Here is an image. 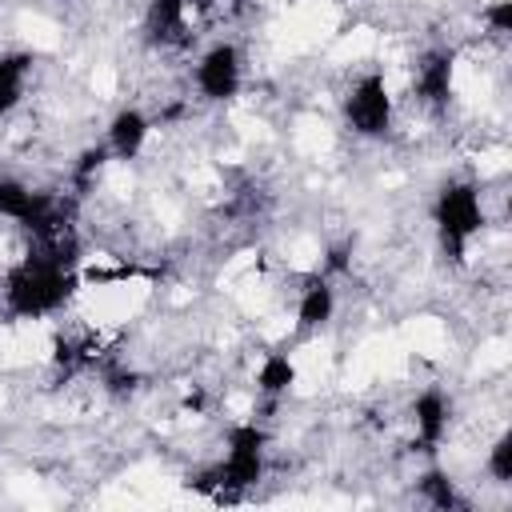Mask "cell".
<instances>
[{
    "mask_svg": "<svg viewBox=\"0 0 512 512\" xmlns=\"http://www.w3.org/2000/svg\"><path fill=\"white\" fill-rule=\"evenodd\" d=\"M452 396L440 384H424L412 400H408V428H412V452L420 456H436L452 432Z\"/></svg>",
    "mask_w": 512,
    "mask_h": 512,
    "instance_id": "7",
    "label": "cell"
},
{
    "mask_svg": "<svg viewBox=\"0 0 512 512\" xmlns=\"http://www.w3.org/2000/svg\"><path fill=\"white\" fill-rule=\"evenodd\" d=\"M428 220L436 232V244L452 268H464L472 248L488 236L492 212H488V192L472 176H448L428 204Z\"/></svg>",
    "mask_w": 512,
    "mask_h": 512,
    "instance_id": "2",
    "label": "cell"
},
{
    "mask_svg": "<svg viewBox=\"0 0 512 512\" xmlns=\"http://www.w3.org/2000/svg\"><path fill=\"white\" fill-rule=\"evenodd\" d=\"M296 384H300V364H296L292 352H284V348L260 352V360H256V368H252V392H256L268 408H276L280 400H288V396L296 392Z\"/></svg>",
    "mask_w": 512,
    "mask_h": 512,
    "instance_id": "11",
    "label": "cell"
},
{
    "mask_svg": "<svg viewBox=\"0 0 512 512\" xmlns=\"http://www.w3.org/2000/svg\"><path fill=\"white\" fill-rule=\"evenodd\" d=\"M152 136H156V116L148 108H140V104H120L108 116L100 144L108 148L112 164H136L148 152Z\"/></svg>",
    "mask_w": 512,
    "mask_h": 512,
    "instance_id": "9",
    "label": "cell"
},
{
    "mask_svg": "<svg viewBox=\"0 0 512 512\" xmlns=\"http://www.w3.org/2000/svg\"><path fill=\"white\" fill-rule=\"evenodd\" d=\"M480 472H484L488 484H496V488H508V484H512V432H508V428H500V432L484 444Z\"/></svg>",
    "mask_w": 512,
    "mask_h": 512,
    "instance_id": "14",
    "label": "cell"
},
{
    "mask_svg": "<svg viewBox=\"0 0 512 512\" xmlns=\"http://www.w3.org/2000/svg\"><path fill=\"white\" fill-rule=\"evenodd\" d=\"M80 296V268L20 248L0 268V316L8 324H44L72 308Z\"/></svg>",
    "mask_w": 512,
    "mask_h": 512,
    "instance_id": "1",
    "label": "cell"
},
{
    "mask_svg": "<svg viewBox=\"0 0 512 512\" xmlns=\"http://www.w3.org/2000/svg\"><path fill=\"white\" fill-rule=\"evenodd\" d=\"M408 100L424 116H448L456 104V48H424L408 68Z\"/></svg>",
    "mask_w": 512,
    "mask_h": 512,
    "instance_id": "6",
    "label": "cell"
},
{
    "mask_svg": "<svg viewBox=\"0 0 512 512\" xmlns=\"http://www.w3.org/2000/svg\"><path fill=\"white\" fill-rule=\"evenodd\" d=\"M36 52L32 48H8L0 52V124L12 120L24 100H28V88H32V76H36Z\"/></svg>",
    "mask_w": 512,
    "mask_h": 512,
    "instance_id": "12",
    "label": "cell"
},
{
    "mask_svg": "<svg viewBox=\"0 0 512 512\" xmlns=\"http://www.w3.org/2000/svg\"><path fill=\"white\" fill-rule=\"evenodd\" d=\"M340 312V292L332 284V276L324 272H308L296 288V304H292V332L296 336H320Z\"/></svg>",
    "mask_w": 512,
    "mask_h": 512,
    "instance_id": "10",
    "label": "cell"
},
{
    "mask_svg": "<svg viewBox=\"0 0 512 512\" xmlns=\"http://www.w3.org/2000/svg\"><path fill=\"white\" fill-rule=\"evenodd\" d=\"M396 120H400V100L392 96L384 68L356 72L348 80V88L340 92V124L352 140L384 144V140H392Z\"/></svg>",
    "mask_w": 512,
    "mask_h": 512,
    "instance_id": "4",
    "label": "cell"
},
{
    "mask_svg": "<svg viewBox=\"0 0 512 512\" xmlns=\"http://www.w3.org/2000/svg\"><path fill=\"white\" fill-rule=\"evenodd\" d=\"M192 96L200 104H232L248 84V56L236 40H212L196 52L188 72Z\"/></svg>",
    "mask_w": 512,
    "mask_h": 512,
    "instance_id": "5",
    "label": "cell"
},
{
    "mask_svg": "<svg viewBox=\"0 0 512 512\" xmlns=\"http://www.w3.org/2000/svg\"><path fill=\"white\" fill-rule=\"evenodd\" d=\"M196 24H200V16H196L192 0H144L140 28H144V40L160 52L188 48L196 36Z\"/></svg>",
    "mask_w": 512,
    "mask_h": 512,
    "instance_id": "8",
    "label": "cell"
},
{
    "mask_svg": "<svg viewBox=\"0 0 512 512\" xmlns=\"http://www.w3.org/2000/svg\"><path fill=\"white\" fill-rule=\"evenodd\" d=\"M480 36H488V40H508V32H512V0H484L480 4Z\"/></svg>",
    "mask_w": 512,
    "mask_h": 512,
    "instance_id": "15",
    "label": "cell"
},
{
    "mask_svg": "<svg viewBox=\"0 0 512 512\" xmlns=\"http://www.w3.org/2000/svg\"><path fill=\"white\" fill-rule=\"evenodd\" d=\"M268 476V428L260 416L236 420L224 432V452L200 472V488H212L216 500H240Z\"/></svg>",
    "mask_w": 512,
    "mask_h": 512,
    "instance_id": "3",
    "label": "cell"
},
{
    "mask_svg": "<svg viewBox=\"0 0 512 512\" xmlns=\"http://www.w3.org/2000/svg\"><path fill=\"white\" fill-rule=\"evenodd\" d=\"M412 500L432 508V512H456V508H468V496L460 492V484L452 480L448 468H440L436 460H428L416 476H412Z\"/></svg>",
    "mask_w": 512,
    "mask_h": 512,
    "instance_id": "13",
    "label": "cell"
}]
</instances>
